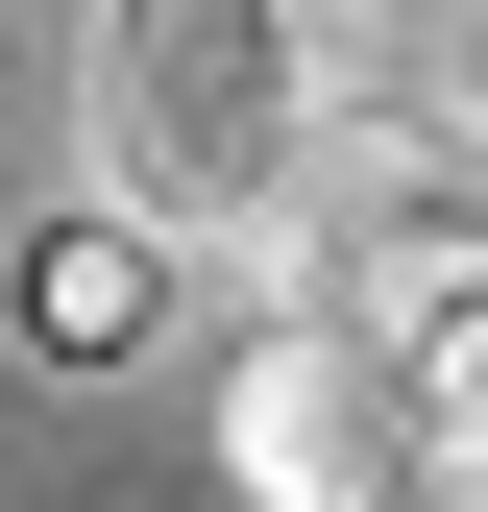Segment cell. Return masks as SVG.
<instances>
[{
  "label": "cell",
  "mask_w": 488,
  "mask_h": 512,
  "mask_svg": "<svg viewBox=\"0 0 488 512\" xmlns=\"http://www.w3.org/2000/svg\"><path fill=\"white\" fill-rule=\"evenodd\" d=\"M391 391H415V439H440V464H488V293H464L415 366H391Z\"/></svg>",
  "instance_id": "obj_4"
},
{
  "label": "cell",
  "mask_w": 488,
  "mask_h": 512,
  "mask_svg": "<svg viewBox=\"0 0 488 512\" xmlns=\"http://www.w3.org/2000/svg\"><path fill=\"white\" fill-rule=\"evenodd\" d=\"M391 464H415L391 342H342L318 293H269V317L220 342V488H244V512H391Z\"/></svg>",
  "instance_id": "obj_2"
},
{
  "label": "cell",
  "mask_w": 488,
  "mask_h": 512,
  "mask_svg": "<svg viewBox=\"0 0 488 512\" xmlns=\"http://www.w3.org/2000/svg\"><path fill=\"white\" fill-rule=\"evenodd\" d=\"M391 512H488V464H440V439H415V464H391Z\"/></svg>",
  "instance_id": "obj_5"
},
{
  "label": "cell",
  "mask_w": 488,
  "mask_h": 512,
  "mask_svg": "<svg viewBox=\"0 0 488 512\" xmlns=\"http://www.w3.org/2000/svg\"><path fill=\"white\" fill-rule=\"evenodd\" d=\"M171 293H196V269H171V244H147V220H122V196H98L74 244H49V269H25V317H49V342H147V317H171Z\"/></svg>",
  "instance_id": "obj_3"
},
{
  "label": "cell",
  "mask_w": 488,
  "mask_h": 512,
  "mask_svg": "<svg viewBox=\"0 0 488 512\" xmlns=\"http://www.w3.org/2000/svg\"><path fill=\"white\" fill-rule=\"evenodd\" d=\"M318 147H342L318 0H98V196L147 220L171 269L269 293L293 220H318Z\"/></svg>",
  "instance_id": "obj_1"
}]
</instances>
